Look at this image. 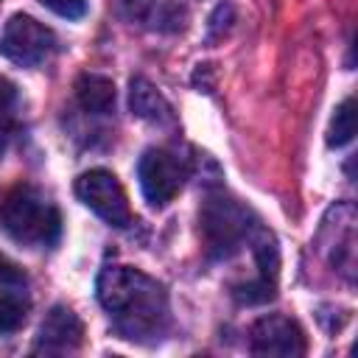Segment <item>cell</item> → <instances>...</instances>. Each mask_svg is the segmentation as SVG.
I'll return each instance as SVG.
<instances>
[{"mask_svg": "<svg viewBox=\"0 0 358 358\" xmlns=\"http://www.w3.org/2000/svg\"><path fill=\"white\" fill-rule=\"evenodd\" d=\"M98 302L112 316L120 338L157 341L168 327V294L140 268L106 266L95 282Z\"/></svg>", "mask_w": 358, "mask_h": 358, "instance_id": "obj_1", "label": "cell"}, {"mask_svg": "<svg viewBox=\"0 0 358 358\" xmlns=\"http://www.w3.org/2000/svg\"><path fill=\"white\" fill-rule=\"evenodd\" d=\"M0 227L17 243L53 246L62 232V215L36 187L20 185L0 204Z\"/></svg>", "mask_w": 358, "mask_h": 358, "instance_id": "obj_2", "label": "cell"}, {"mask_svg": "<svg viewBox=\"0 0 358 358\" xmlns=\"http://www.w3.org/2000/svg\"><path fill=\"white\" fill-rule=\"evenodd\" d=\"M249 210L229 196H210L201 207V238L210 257H229L243 241H249Z\"/></svg>", "mask_w": 358, "mask_h": 358, "instance_id": "obj_3", "label": "cell"}, {"mask_svg": "<svg viewBox=\"0 0 358 358\" xmlns=\"http://www.w3.org/2000/svg\"><path fill=\"white\" fill-rule=\"evenodd\" d=\"M76 196L90 207L101 221L109 227H129L131 224V207L126 199L123 185L112 171L92 168L76 179Z\"/></svg>", "mask_w": 358, "mask_h": 358, "instance_id": "obj_4", "label": "cell"}, {"mask_svg": "<svg viewBox=\"0 0 358 358\" xmlns=\"http://www.w3.org/2000/svg\"><path fill=\"white\" fill-rule=\"evenodd\" d=\"M53 48H56L53 31L28 14H14L0 34V56L20 67L42 64L53 53Z\"/></svg>", "mask_w": 358, "mask_h": 358, "instance_id": "obj_5", "label": "cell"}, {"mask_svg": "<svg viewBox=\"0 0 358 358\" xmlns=\"http://www.w3.org/2000/svg\"><path fill=\"white\" fill-rule=\"evenodd\" d=\"M137 179H140V190H143L145 201L159 210V207L171 204L173 196L182 190V185L187 179V165L165 148H148L140 157Z\"/></svg>", "mask_w": 358, "mask_h": 358, "instance_id": "obj_6", "label": "cell"}, {"mask_svg": "<svg viewBox=\"0 0 358 358\" xmlns=\"http://www.w3.org/2000/svg\"><path fill=\"white\" fill-rule=\"evenodd\" d=\"M249 350L255 355H282L294 358L305 352V336L299 324L288 316L268 313L260 316L249 330Z\"/></svg>", "mask_w": 358, "mask_h": 358, "instance_id": "obj_7", "label": "cell"}, {"mask_svg": "<svg viewBox=\"0 0 358 358\" xmlns=\"http://www.w3.org/2000/svg\"><path fill=\"white\" fill-rule=\"evenodd\" d=\"M81 341H84V324L70 308L56 305L45 313L36 333L39 352H73L81 347Z\"/></svg>", "mask_w": 358, "mask_h": 358, "instance_id": "obj_8", "label": "cell"}, {"mask_svg": "<svg viewBox=\"0 0 358 358\" xmlns=\"http://www.w3.org/2000/svg\"><path fill=\"white\" fill-rule=\"evenodd\" d=\"M129 103H131V112L148 123H168L173 115H171V106L168 101L162 98V92L143 76L131 78L129 84Z\"/></svg>", "mask_w": 358, "mask_h": 358, "instance_id": "obj_9", "label": "cell"}, {"mask_svg": "<svg viewBox=\"0 0 358 358\" xmlns=\"http://www.w3.org/2000/svg\"><path fill=\"white\" fill-rule=\"evenodd\" d=\"M76 98L90 115H109L115 109V84L106 76L84 73L76 81Z\"/></svg>", "mask_w": 358, "mask_h": 358, "instance_id": "obj_10", "label": "cell"}, {"mask_svg": "<svg viewBox=\"0 0 358 358\" xmlns=\"http://www.w3.org/2000/svg\"><path fill=\"white\" fill-rule=\"evenodd\" d=\"M352 134H355V103H352V98H344V101L336 106L333 117H330L327 145L341 148V145H347V143L352 140Z\"/></svg>", "mask_w": 358, "mask_h": 358, "instance_id": "obj_11", "label": "cell"}, {"mask_svg": "<svg viewBox=\"0 0 358 358\" xmlns=\"http://www.w3.org/2000/svg\"><path fill=\"white\" fill-rule=\"evenodd\" d=\"M28 319V299L20 294L0 296V333H17Z\"/></svg>", "mask_w": 358, "mask_h": 358, "instance_id": "obj_12", "label": "cell"}, {"mask_svg": "<svg viewBox=\"0 0 358 358\" xmlns=\"http://www.w3.org/2000/svg\"><path fill=\"white\" fill-rule=\"evenodd\" d=\"M17 120V87L0 76V140L8 137Z\"/></svg>", "mask_w": 358, "mask_h": 358, "instance_id": "obj_13", "label": "cell"}, {"mask_svg": "<svg viewBox=\"0 0 358 358\" xmlns=\"http://www.w3.org/2000/svg\"><path fill=\"white\" fill-rule=\"evenodd\" d=\"M39 3L64 20H81L87 14V0H39Z\"/></svg>", "mask_w": 358, "mask_h": 358, "instance_id": "obj_14", "label": "cell"}]
</instances>
